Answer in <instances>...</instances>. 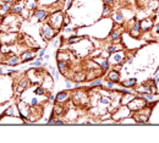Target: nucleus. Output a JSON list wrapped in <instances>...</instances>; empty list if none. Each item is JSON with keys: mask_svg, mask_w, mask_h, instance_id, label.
Masks as SVG:
<instances>
[{"mask_svg": "<svg viewBox=\"0 0 159 143\" xmlns=\"http://www.w3.org/2000/svg\"><path fill=\"white\" fill-rule=\"evenodd\" d=\"M87 80V77H86V74L84 72H77V74H75L74 75V77H72V81L75 82H83Z\"/></svg>", "mask_w": 159, "mask_h": 143, "instance_id": "393cba45", "label": "nucleus"}, {"mask_svg": "<svg viewBox=\"0 0 159 143\" xmlns=\"http://www.w3.org/2000/svg\"><path fill=\"white\" fill-rule=\"evenodd\" d=\"M45 51H47V48H43V49H40L39 53H38V58H43V56L45 55Z\"/></svg>", "mask_w": 159, "mask_h": 143, "instance_id": "4c0bfd02", "label": "nucleus"}, {"mask_svg": "<svg viewBox=\"0 0 159 143\" xmlns=\"http://www.w3.org/2000/svg\"><path fill=\"white\" fill-rule=\"evenodd\" d=\"M33 16H34V17H37V20L38 21L43 22V21H45L47 19H48V12H47L45 10H43V9H38V10H36V11H34Z\"/></svg>", "mask_w": 159, "mask_h": 143, "instance_id": "f8f14e48", "label": "nucleus"}, {"mask_svg": "<svg viewBox=\"0 0 159 143\" xmlns=\"http://www.w3.org/2000/svg\"><path fill=\"white\" fill-rule=\"evenodd\" d=\"M38 4H42V5H52V4H55L58 2L59 0H37Z\"/></svg>", "mask_w": 159, "mask_h": 143, "instance_id": "72a5a7b5", "label": "nucleus"}, {"mask_svg": "<svg viewBox=\"0 0 159 143\" xmlns=\"http://www.w3.org/2000/svg\"><path fill=\"white\" fill-rule=\"evenodd\" d=\"M115 82H113V81H108V83H107V88H109V89H113L114 88V84Z\"/></svg>", "mask_w": 159, "mask_h": 143, "instance_id": "58836bf2", "label": "nucleus"}, {"mask_svg": "<svg viewBox=\"0 0 159 143\" xmlns=\"http://www.w3.org/2000/svg\"><path fill=\"white\" fill-rule=\"evenodd\" d=\"M107 4H109V5H111V4H114L115 2V0H104Z\"/></svg>", "mask_w": 159, "mask_h": 143, "instance_id": "de8ad7c7", "label": "nucleus"}, {"mask_svg": "<svg viewBox=\"0 0 159 143\" xmlns=\"http://www.w3.org/2000/svg\"><path fill=\"white\" fill-rule=\"evenodd\" d=\"M151 114H152V108H149L148 105L144 106L143 109H139L137 111H135V120L137 123H147L149 121V118H151Z\"/></svg>", "mask_w": 159, "mask_h": 143, "instance_id": "7ed1b4c3", "label": "nucleus"}, {"mask_svg": "<svg viewBox=\"0 0 159 143\" xmlns=\"http://www.w3.org/2000/svg\"><path fill=\"white\" fill-rule=\"evenodd\" d=\"M2 116H17V118H20V110H19V108H17V105H9L5 110H4V114H2ZM1 116V118H2Z\"/></svg>", "mask_w": 159, "mask_h": 143, "instance_id": "6e6552de", "label": "nucleus"}, {"mask_svg": "<svg viewBox=\"0 0 159 143\" xmlns=\"http://www.w3.org/2000/svg\"><path fill=\"white\" fill-rule=\"evenodd\" d=\"M158 1H159V0H158Z\"/></svg>", "mask_w": 159, "mask_h": 143, "instance_id": "603ef678", "label": "nucleus"}, {"mask_svg": "<svg viewBox=\"0 0 159 143\" xmlns=\"http://www.w3.org/2000/svg\"><path fill=\"white\" fill-rule=\"evenodd\" d=\"M55 123H57V119H54V118H50V119L48 120V123H49V125H55Z\"/></svg>", "mask_w": 159, "mask_h": 143, "instance_id": "a19ab883", "label": "nucleus"}, {"mask_svg": "<svg viewBox=\"0 0 159 143\" xmlns=\"http://www.w3.org/2000/svg\"><path fill=\"white\" fill-rule=\"evenodd\" d=\"M21 62H30L32 60L36 59V55H34V51L33 50H27L25 53L21 54Z\"/></svg>", "mask_w": 159, "mask_h": 143, "instance_id": "9d476101", "label": "nucleus"}, {"mask_svg": "<svg viewBox=\"0 0 159 143\" xmlns=\"http://www.w3.org/2000/svg\"><path fill=\"white\" fill-rule=\"evenodd\" d=\"M40 102H42V99H40V98H38V97H32V98L30 99L28 104H30L32 108H37V106L40 104Z\"/></svg>", "mask_w": 159, "mask_h": 143, "instance_id": "c85d7f7f", "label": "nucleus"}, {"mask_svg": "<svg viewBox=\"0 0 159 143\" xmlns=\"http://www.w3.org/2000/svg\"><path fill=\"white\" fill-rule=\"evenodd\" d=\"M120 36H121V33L119 31H111L110 32V39L111 41H119Z\"/></svg>", "mask_w": 159, "mask_h": 143, "instance_id": "2f4dec72", "label": "nucleus"}, {"mask_svg": "<svg viewBox=\"0 0 159 143\" xmlns=\"http://www.w3.org/2000/svg\"><path fill=\"white\" fill-rule=\"evenodd\" d=\"M70 99V94L67 93V92H65V91H62V92H59L58 94H57V97H55V101L57 103H66L67 101Z\"/></svg>", "mask_w": 159, "mask_h": 143, "instance_id": "ddd939ff", "label": "nucleus"}, {"mask_svg": "<svg viewBox=\"0 0 159 143\" xmlns=\"http://www.w3.org/2000/svg\"><path fill=\"white\" fill-rule=\"evenodd\" d=\"M45 92H47V89H45L43 86H37V87L34 88V91H33V93H34L36 96H44Z\"/></svg>", "mask_w": 159, "mask_h": 143, "instance_id": "7c9ffc66", "label": "nucleus"}, {"mask_svg": "<svg viewBox=\"0 0 159 143\" xmlns=\"http://www.w3.org/2000/svg\"><path fill=\"white\" fill-rule=\"evenodd\" d=\"M64 113H65V109L62 105H55L53 108V115L54 116H61V115H64Z\"/></svg>", "mask_w": 159, "mask_h": 143, "instance_id": "b1692460", "label": "nucleus"}, {"mask_svg": "<svg viewBox=\"0 0 159 143\" xmlns=\"http://www.w3.org/2000/svg\"><path fill=\"white\" fill-rule=\"evenodd\" d=\"M28 84H30V82L27 78H20V81L17 82V84L15 86V89L21 93V92H23V91H26L27 88H28Z\"/></svg>", "mask_w": 159, "mask_h": 143, "instance_id": "9b49d317", "label": "nucleus"}, {"mask_svg": "<svg viewBox=\"0 0 159 143\" xmlns=\"http://www.w3.org/2000/svg\"><path fill=\"white\" fill-rule=\"evenodd\" d=\"M2 1H4V2H10V4H12L15 0H2Z\"/></svg>", "mask_w": 159, "mask_h": 143, "instance_id": "09e8293b", "label": "nucleus"}, {"mask_svg": "<svg viewBox=\"0 0 159 143\" xmlns=\"http://www.w3.org/2000/svg\"><path fill=\"white\" fill-rule=\"evenodd\" d=\"M108 80L113 82H119L120 81V72L115 71V70H110L108 72Z\"/></svg>", "mask_w": 159, "mask_h": 143, "instance_id": "a211bd4d", "label": "nucleus"}, {"mask_svg": "<svg viewBox=\"0 0 159 143\" xmlns=\"http://www.w3.org/2000/svg\"><path fill=\"white\" fill-rule=\"evenodd\" d=\"M66 88H72V83L70 82V80H66Z\"/></svg>", "mask_w": 159, "mask_h": 143, "instance_id": "79ce46f5", "label": "nucleus"}, {"mask_svg": "<svg viewBox=\"0 0 159 143\" xmlns=\"http://www.w3.org/2000/svg\"><path fill=\"white\" fill-rule=\"evenodd\" d=\"M40 33H42V37H43L45 41H52V39L55 37V34L58 33V31H57L54 27H52L49 23H44L43 27H42Z\"/></svg>", "mask_w": 159, "mask_h": 143, "instance_id": "39448f33", "label": "nucleus"}, {"mask_svg": "<svg viewBox=\"0 0 159 143\" xmlns=\"http://www.w3.org/2000/svg\"><path fill=\"white\" fill-rule=\"evenodd\" d=\"M45 62H44V59L43 58H38L37 60H32V61L30 62V66L31 67H39L42 65H44Z\"/></svg>", "mask_w": 159, "mask_h": 143, "instance_id": "cd10ccee", "label": "nucleus"}, {"mask_svg": "<svg viewBox=\"0 0 159 143\" xmlns=\"http://www.w3.org/2000/svg\"><path fill=\"white\" fill-rule=\"evenodd\" d=\"M136 83H137V80H136V78H130V80H126V81L121 82L122 87H125V88H131V87H134Z\"/></svg>", "mask_w": 159, "mask_h": 143, "instance_id": "bb28decb", "label": "nucleus"}, {"mask_svg": "<svg viewBox=\"0 0 159 143\" xmlns=\"http://www.w3.org/2000/svg\"><path fill=\"white\" fill-rule=\"evenodd\" d=\"M48 101H49V102H53V101H55V97L50 94V96H48Z\"/></svg>", "mask_w": 159, "mask_h": 143, "instance_id": "a18cd8bd", "label": "nucleus"}, {"mask_svg": "<svg viewBox=\"0 0 159 143\" xmlns=\"http://www.w3.org/2000/svg\"><path fill=\"white\" fill-rule=\"evenodd\" d=\"M93 60H94V62H97V64L99 65L102 70H108L109 66H110V65H109V61H108L107 59H98V58H94Z\"/></svg>", "mask_w": 159, "mask_h": 143, "instance_id": "412c9836", "label": "nucleus"}, {"mask_svg": "<svg viewBox=\"0 0 159 143\" xmlns=\"http://www.w3.org/2000/svg\"><path fill=\"white\" fill-rule=\"evenodd\" d=\"M9 58V60H6V61H2L5 65H7V66H16V65H19L21 62V59L19 56H16V55H9L7 56Z\"/></svg>", "mask_w": 159, "mask_h": 143, "instance_id": "4468645a", "label": "nucleus"}, {"mask_svg": "<svg viewBox=\"0 0 159 143\" xmlns=\"http://www.w3.org/2000/svg\"><path fill=\"white\" fill-rule=\"evenodd\" d=\"M111 19H113L114 22H116V23H119V25H122V23H124V21H125L124 14H122L121 11H115V12L113 14Z\"/></svg>", "mask_w": 159, "mask_h": 143, "instance_id": "6ab92c4d", "label": "nucleus"}, {"mask_svg": "<svg viewBox=\"0 0 159 143\" xmlns=\"http://www.w3.org/2000/svg\"><path fill=\"white\" fill-rule=\"evenodd\" d=\"M17 108H19V110H20V118L25 121V123H27V120H30L31 119V116H32V106L28 104V103H26L25 101H22L17 104Z\"/></svg>", "mask_w": 159, "mask_h": 143, "instance_id": "f03ea898", "label": "nucleus"}, {"mask_svg": "<svg viewBox=\"0 0 159 143\" xmlns=\"http://www.w3.org/2000/svg\"><path fill=\"white\" fill-rule=\"evenodd\" d=\"M147 105H148V102L139 96V97H135L131 102L127 104V108H129L131 111H137L139 109H143V108L147 106Z\"/></svg>", "mask_w": 159, "mask_h": 143, "instance_id": "20e7f679", "label": "nucleus"}, {"mask_svg": "<svg viewBox=\"0 0 159 143\" xmlns=\"http://www.w3.org/2000/svg\"><path fill=\"white\" fill-rule=\"evenodd\" d=\"M152 33H153V36H156V37H158L159 36V22L156 25V26L152 27Z\"/></svg>", "mask_w": 159, "mask_h": 143, "instance_id": "c9c22d12", "label": "nucleus"}, {"mask_svg": "<svg viewBox=\"0 0 159 143\" xmlns=\"http://www.w3.org/2000/svg\"><path fill=\"white\" fill-rule=\"evenodd\" d=\"M69 22H70V17H69V16H65V19H64V25H69Z\"/></svg>", "mask_w": 159, "mask_h": 143, "instance_id": "37998d69", "label": "nucleus"}, {"mask_svg": "<svg viewBox=\"0 0 159 143\" xmlns=\"http://www.w3.org/2000/svg\"><path fill=\"white\" fill-rule=\"evenodd\" d=\"M64 14L61 12V11H54L52 15H50V17L48 19V23L52 26V27H54L57 31H59L60 28H61V26L64 25Z\"/></svg>", "mask_w": 159, "mask_h": 143, "instance_id": "f257e3e1", "label": "nucleus"}, {"mask_svg": "<svg viewBox=\"0 0 159 143\" xmlns=\"http://www.w3.org/2000/svg\"><path fill=\"white\" fill-rule=\"evenodd\" d=\"M136 91L139 93H153L156 91V88H153V86L151 83H147V84L141 86L139 88H136Z\"/></svg>", "mask_w": 159, "mask_h": 143, "instance_id": "dca6fc26", "label": "nucleus"}, {"mask_svg": "<svg viewBox=\"0 0 159 143\" xmlns=\"http://www.w3.org/2000/svg\"><path fill=\"white\" fill-rule=\"evenodd\" d=\"M2 19H4V17H2V16H0V22H1V21H2Z\"/></svg>", "mask_w": 159, "mask_h": 143, "instance_id": "8fccbe9b", "label": "nucleus"}, {"mask_svg": "<svg viewBox=\"0 0 159 143\" xmlns=\"http://www.w3.org/2000/svg\"><path fill=\"white\" fill-rule=\"evenodd\" d=\"M139 23H141L142 31H148V29H152V27H153V20L152 19H143Z\"/></svg>", "mask_w": 159, "mask_h": 143, "instance_id": "f3484780", "label": "nucleus"}, {"mask_svg": "<svg viewBox=\"0 0 159 143\" xmlns=\"http://www.w3.org/2000/svg\"><path fill=\"white\" fill-rule=\"evenodd\" d=\"M50 56H52V55H49V54H45V55L43 56V59H44V60H49V59H50Z\"/></svg>", "mask_w": 159, "mask_h": 143, "instance_id": "49530a36", "label": "nucleus"}, {"mask_svg": "<svg viewBox=\"0 0 159 143\" xmlns=\"http://www.w3.org/2000/svg\"><path fill=\"white\" fill-rule=\"evenodd\" d=\"M127 116H131V110L127 108V105H121L119 110L113 115V119L115 121H120L122 118H127Z\"/></svg>", "mask_w": 159, "mask_h": 143, "instance_id": "0eeeda50", "label": "nucleus"}, {"mask_svg": "<svg viewBox=\"0 0 159 143\" xmlns=\"http://www.w3.org/2000/svg\"><path fill=\"white\" fill-rule=\"evenodd\" d=\"M126 59V54H125V51L124 50H119V51H115V53H113L111 55H110V58H109V65H120L121 62H124V60Z\"/></svg>", "mask_w": 159, "mask_h": 143, "instance_id": "423d86ee", "label": "nucleus"}, {"mask_svg": "<svg viewBox=\"0 0 159 143\" xmlns=\"http://www.w3.org/2000/svg\"><path fill=\"white\" fill-rule=\"evenodd\" d=\"M59 43H60V39H55V41L52 42V45H53V48H58V47H59Z\"/></svg>", "mask_w": 159, "mask_h": 143, "instance_id": "ea45409f", "label": "nucleus"}, {"mask_svg": "<svg viewBox=\"0 0 159 143\" xmlns=\"http://www.w3.org/2000/svg\"><path fill=\"white\" fill-rule=\"evenodd\" d=\"M55 125H64V120H61V119H57Z\"/></svg>", "mask_w": 159, "mask_h": 143, "instance_id": "c03bdc74", "label": "nucleus"}, {"mask_svg": "<svg viewBox=\"0 0 159 143\" xmlns=\"http://www.w3.org/2000/svg\"><path fill=\"white\" fill-rule=\"evenodd\" d=\"M71 54L69 51H64V50H59L58 51V60H61V61H66L69 59H71Z\"/></svg>", "mask_w": 159, "mask_h": 143, "instance_id": "4be33fe9", "label": "nucleus"}, {"mask_svg": "<svg viewBox=\"0 0 159 143\" xmlns=\"http://www.w3.org/2000/svg\"><path fill=\"white\" fill-rule=\"evenodd\" d=\"M83 39L82 37H79V36H75V37H70L69 38V43L70 44H75V43H79V42H81Z\"/></svg>", "mask_w": 159, "mask_h": 143, "instance_id": "f704fd0d", "label": "nucleus"}, {"mask_svg": "<svg viewBox=\"0 0 159 143\" xmlns=\"http://www.w3.org/2000/svg\"><path fill=\"white\" fill-rule=\"evenodd\" d=\"M119 50H122V45H116V44H113V45H109L108 47V53L113 54L115 51H119Z\"/></svg>", "mask_w": 159, "mask_h": 143, "instance_id": "c756f323", "label": "nucleus"}, {"mask_svg": "<svg viewBox=\"0 0 159 143\" xmlns=\"http://www.w3.org/2000/svg\"><path fill=\"white\" fill-rule=\"evenodd\" d=\"M23 1H25V5H26V9H28L30 11L36 10L37 4H38L37 0H23Z\"/></svg>", "mask_w": 159, "mask_h": 143, "instance_id": "5701e85b", "label": "nucleus"}, {"mask_svg": "<svg viewBox=\"0 0 159 143\" xmlns=\"http://www.w3.org/2000/svg\"><path fill=\"white\" fill-rule=\"evenodd\" d=\"M136 96H134V93H125V96H122V99H120V104L121 105H127Z\"/></svg>", "mask_w": 159, "mask_h": 143, "instance_id": "aec40b11", "label": "nucleus"}, {"mask_svg": "<svg viewBox=\"0 0 159 143\" xmlns=\"http://www.w3.org/2000/svg\"><path fill=\"white\" fill-rule=\"evenodd\" d=\"M58 70H59L60 74L65 75V74H66V70H67V64H66V61L58 60Z\"/></svg>", "mask_w": 159, "mask_h": 143, "instance_id": "a878e982", "label": "nucleus"}, {"mask_svg": "<svg viewBox=\"0 0 159 143\" xmlns=\"http://www.w3.org/2000/svg\"><path fill=\"white\" fill-rule=\"evenodd\" d=\"M0 7H1V4H0Z\"/></svg>", "mask_w": 159, "mask_h": 143, "instance_id": "3c124183", "label": "nucleus"}, {"mask_svg": "<svg viewBox=\"0 0 159 143\" xmlns=\"http://www.w3.org/2000/svg\"><path fill=\"white\" fill-rule=\"evenodd\" d=\"M102 87V86H104V82L102 81V80H96V81H92L89 83V87L91 88H93V87Z\"/></svg>", "mask_w": 159, "mask_h": 143, "instance_id": "473e14b6", "label": "nucleus"}, {"mask_svg": "<svg viewBox=\"0 0 159 143\" xmlns=\"http://www.w3.org/2000/svg\"><path fill=\"white\" fill-rule=\"evenodd\" d=\"M11 9H12V5L10 2H1V7H0V16H6L7 12H11Z\"/></svg>", "mask_w": 159, "mask_h": 143, "instance_id": "2eb2a0df", "label": "nucleus"}, {"mask_svg": "<svg viewBox=\"0 0 159 143\" xmlns=\"http://www.w3.org/2000/svg\"><path fill=\"white\" fill-rule=\"evenodd\" d=\"M50 74H52V76H53L54 80H59V74H58L57 70H55L54 67H52V66H50Z\"/></svg>", "mask_w": 159, "mask_h": 143, "instance_id": "e433bc0d", "label": "nucleus"}, {"mask_svg": "<svg viewBox=\"0 0 159 143\" xmlns=\"http://www.w3.org/2000/svg\"><path fill=\"white\" fill-rule=\"evenodd\" d=\"M141 31H142V28H141V23H139V21H135V22H134V26L130 28L129 33H130L131 37L137 38V37H139V34H141Z\"/></svg>", "mask_w": 159, "mask_h": 143, "instance_id": "1a4fd4ad", "label": "nucleus"}]
</instances>
